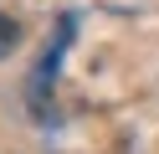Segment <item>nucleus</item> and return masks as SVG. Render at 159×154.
Here are the masks:
<instances>
[{
  "label": "nucleus",
  "mask_w": 159,
  "mask_h": 154,
  "mask_svg": "<svg viewBox=\"0 0 159 154\" xmlns=\"http://www.w3.org/2000/svg\"><path fill=\"white\" fill-rule=\"evenodd\" d=\"M16 41H21V26H16L11 16H0V57H11V51H16Z\"/></svg>",
  "instance_id": "obj_1"
}]
</instances>
